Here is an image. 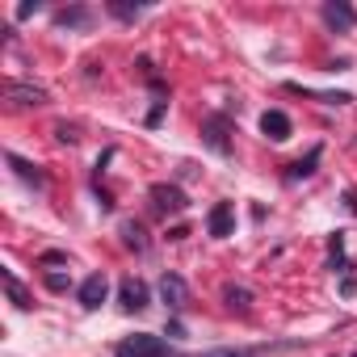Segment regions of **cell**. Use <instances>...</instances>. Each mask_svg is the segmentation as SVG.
<instances>
[{
    "mask_svg": "<svg viewBox=\"0 0 357 357\" xmlns=\"http://www.w3.org/2000/svg\"><path fill=\"white\" fill-rule=\"evenodd\" d=\"M114 357H176V353L168 349L164 336H155V332H135V336H122V340L114 344Z\"/></svg>",
    "mask_w": 357,
    "mask_h": 357,
    "instance_id": "6da1fadb",
    "label": "cell"
},
{
    "mask_svg": "<svg viewBox=\"0 0 357 357\" xmlns=\"http://www.w3.org/2000/svg\"><path fill=\"white\" fill-rule=\"evenodd\" d=\"M202 143L227 160L231 155V114H206L202 118Z\"/></svg>",
    "mask_w": 357,
    "mask_h": 357,
    "instance_id": "7a4b0ae2",
    "label": "cell"
},
{
    "mask_svg": "<svg viewBox=\"0 0 357 357\" xmlns=\"http://www.w3.org/2000/svg\"><path fill=\"white\" fill-rule=\"evenodd\" d=\"M147 198H151V206H155L160 215H181V211L190 206V198H185V190H181V185H168V181H160V185H151V190H147Z\"/></svg>",
    "mask_w": 357,
    "mask_h": 357,
    "instance_id": "3957f363",
    "label": "cell"
},
{
    "mask_svg": "<svg viewBox=\"0 0 357 357\" xmlns=\"http://www.w3.org/2000/svg\"><path fill=\"white\" fill-rule=\"evenodd\" d=\"M319 17H324V26H328L332 34H349V30L357 26V9L349 5V0H324Z\"/></svg>",
    "mask_w": 357,
    "mask_h": 357,
    "instance_id": "277c9868",
    "label": "cell"
},
{
    "mask_svg": "<svg viewBox=\"0 0 357 357\" xmlns=\"http://www.w3.org/2000/svg\"><path fill=\"white\" fill-rule=\"evenodd\" d=\"M118 307L122 311H147L151 307V290H147V282H139V278H122L118 282Z\"/></svg>",
    "mask_w": 357,
    "mask_h": 357,
    "instance_id": "5b68a950",
    "label": "cell"
},
{
    "mask_svg": "<svg viewBox=\"0 0 357 357\" xmlns=\"http://www.w3.org/2000/svg\"><path fill=\"white\" fill-rule=\"evenodd\" d=\"M76 298H80V307H84V311H97V307L109 298V278H105V273H89V278L80 282Z\"/></svg>",
    "mask_w": 357,
    "mask_h": 357,
    "instance_id": "8992f818",
    "label": "cell"
},
{
    "mask_svg": "<svg viewBox=\"0 0 357 357\" xmlns=\"http://www.w3.org/2000/svg\"><path fill=\"white\" fill-rule=\"evenodd\" d=\"M160 298H164L168 311H185V303H190L185 278H181V273H164V278H160Z\"/></svg>",
    "mask_w": 357,
    "mask_h": 357,
    "instance_id": "52a82bcc",
    "label": "cell"
},
{
    "mask_svg": "<svg viewBox=\"0 0 357 357\" xmlns=\"http://www.w3.org/2000/svg\"><path fill=\"white\" fill-rule=\"evenodd\" d=\"M206 227H211L215 240H227V236L236 231V206H231V202H215L211 215H206Z\"/></svg>",
    "mask_w": 357,
    "mask_h": 357,
    "instance_id": "ba28073f",
    "label": "cell"
},
{
    "mask_svg": "<svg viewBox=\"0 0 357 357\" xmlns=\"http://www.w3.org/2000/svg\"><path fill=\"white\" fill-rule=\"evenodd\" d=\"M5 97H9L13 105H47V101H51V97H47V89L26 84V80H9V84H5Z\"/></svg>",
    "mask_w": 357,
    "mask_h": 357,
    "instance_id": "9c48e42d",
    "label": "cell"
},
{
    "mask_svg": "<svg viewBox=\"0 0 357 357\" xmlns=\"http://www.w3.org/2000/svg\"><path fill=\"white\" fill-rule=\"evenodd\" d=\"M261 130H265V139L286 143L294 126H290V114H286V109H265V114H261Z\"/></svg>",
    "mask_w": 357,
    "mask_h": 357,
    "instance_id": "30bf717a",
    "label": "cell"
},
{
    "mask_svg": "<svg viewBox=\"0 0 357 357\" xmlns=\"http://www.w3.org/2000/svg\"><path fill=\"white\" fill-rule=\"evenodd\" d=\"M5 164H9V168H13V172L22 176V181H30V185H38V190L47 185V172H43L38 164H30L26 155H17V151H9V155H5Z\"/></svg>",
    "mask_w": 357,
    "mask_h": 357,
    "instance_id": "8fae6325",
    "label": "cell"
},
{
    "mask_svg": "<svg viewBox=\"0 0 357 357\" xmlns=\"http://www.w3.org/2000/svg\"><path fill=\"white\" fill-rule=\"evenodd\" d=\"M55 26H59V30H89V26H93V9H89V5L59 9V13H55Z\"/></svg>",
    "mask_w": 357,
    "mask_h": 357,
    "instance_id": "7c38bea8",
    "label": "cell"
},
{
    "mask_svg": "<svg viewBox=\"0 0 357 357\" xmlns=\"http://www.w3.org/2000/svg\"><path fill=\"white\" fill-rule=\"evenodd\" d=\"M319 160H324V147H311L303 160H294L290 168H286V181L294 185V181H307V176H315V168H319Z\"/></svg>",
    "mask_w": 357,
    "mask_h": 357,
    "instance_id": "4fadbf2b",
    "label": "cell"
},
{
    "mask_svg": "<svg viewBox=\"0 0 357 357\" xmlns=\"http://www.w3.org/2000/svg\"><path fill=\"white\" fill-rule=\"evenodd\" d=\"M118 236H122V244H126L130 252H139V257L151 248V244H147V231H143V223H139V219H126V223L118 227Z\"/></svg>",
    "mask_w": 357,
    "mask_h": 357,
    "instance_id": "5bb4252c",
    "label": "cell"
},
{
    "mask_svg": "<svg viewBox=\"0 0 357 357\" xmlns=\"http://www.w3.org/2000/svg\"><path fill=\"white\" fill-rule=\"evenodd\" d=\"M328 269L340 273V278L353 269V265L344 261V231H332V236H328Z\"/></svg>",
    "mask_w": 357,
    "mask_h": 357,
    "instance_id": "9a60e30c",
    "label": "cell"
},
{
    "mask_svg": "<svg viewBox=\"0 0 357 357\" xmlns=\"http://www.w3.org/2000/svg\"><path fill=\"white\" fill-rule=\"evenodd\" d=\"M223 303H227L231 311H240V315H244V311L252 307V290H244V286L227 282V286H223Z\"/></svg>",
    "mask_w": 357,
    "mask_h": 357,
    "instance_id": "2e32d148",
    "label": "cell"
},
{
    "mask_svg": "<svg viewBox=\"0 0 357 357\" xmlns=\"http://www.w3.org/2000/svg\"><path fill=\"white\" fill-rule=\"evenodd\" d=\"M0 278H5V290H9V298H13V307H22V311H30L34 303H30V294H26V286L9 273V269H0Z\"/></svg>",
    "mask_w": 357,
    "mask_h": 357,
    "instance_id": "e0dca14e",
    "label": "cell"
},
{
    "mask_svg": "<svg viewBox=\"0 0 357 357\" xmlns=\"http://www.w3.org/2000/svg\"><path fill=\"white\" fill-rule=\"evenodd\" d=\"M290 93H303V97H315V101H324V105H349L353 97L349 93H315V89H303V84H286Z\"/></svg>",
    "mask_w": 357,
    "mask_h": 357,
    "instance_id": "ac0fdd59",
    "label": "cell"
},
{
    "mask_svg": "<svg viewBox=\"0 0 357 357\" xmlns=\"http://www.w3.org/2000/svg\"><path fill=\"white\" fill-rule=\"evenodd\" d=\"M109 17H118V22H135L139 13H143V5H135V0H109Z\"/></svg>",
    "mask_w": 357,
    "mask_h": 357,
    "instance_id": "d6986e66",
    "label": "cell"
},
{
    "mask_svg": "<svg viewBox=\"0 0 357 357\" xmlns=\"http://www.w3.org/2000/svg\"><path fill=\"white\" fill-rule=\"evenodd\" d=\"M261 349H236V344H223V349H206L198 357H257Z\"/></svg>",
    "mask_w": 357,
    "mask_h": 357,
    "instance_id": "ffe728a7",
    "label": "cell"
},
{
    "mask_svg": "<svg viewBox=\"0 0 357 357\" xmlns=\"http://www.w3.org/2000/svg\"><path fill=\"white\" fill-rule=\"evenodd\" d=\"M43 282H47V290H55V294H63V290L72 286V278H68V273H47Z\"/></svg>",
    "mask_w": 357,
    "mask_h": 357,
    "instance_id": "44dd1931",
    "label": "cell"
},
{
    "mask_svg": "<svg viewBox=\"0 0 357 357\" xmlns=\"http://www.w3.org/2000/svg\"><path fill=\"white\" fill-rule=\"evenodd\" d=\"M55 139H59V143H68V147H72V143H76V139H80V130H76V126H68V122H63V126H55Z\"/></svg>",
    "mask_w": 357,
    "mask_h": 357,
    "instance_id": "7402d4cb",
    "label": "cell"
},
{
    "mask_svg": "<svg viewBox=\"0 0 357 357\" xmlns=\"http://www.w3.org/2000/svg\"><path fill=\"white\" fill-rule=\"evenodd\" d=\"M43 9V0H22V5H17V22H26V17H34Z\"/></svg>",
    "mask_w": 357,
    "mask_h": 357,
    "instance_id": "603a6c76",
    "label": "cell"
},
{
    "mask_svg": "<svg viewBox=\"0 0 357 357\" xmlns=\"http://www.w3.org/2000/svg\"><path fill=\"white\" fill-rule=\"evenodd\" d=\"M164 109H168V101H164V97H160V101H155V105H151V109H147V126H155V122H160V118H164Z\"/></svg>",
    "mask_w": 357,
    "mask_h": 357,
    "instance_id": "cb8c5ba5",
    "label": "cell"
},
{
    "mask_svg": "<svg viewBox=\"0 0 357 357\" xmlns=\"http://www.w3.org/2000/svg\"><path fill=\"white\" fill-rule=\"evenodd\" d=\"M340 294H344V298H353V294H357V278H353V269L340 278Z\"/></svg>",
    "mask_w": 357,
    "mask_h": 357,
    "instance_id": "d4e9b609",
    "label": "cell"
},
{
    "mask_svg": "<svg viewBox=\"0 0 357 357\" xmlns=\"http://www.w3.org/2000/svg\"><path fill=\"white\" fill-rule=\"evenodd\" d=\"M340 206H344L349 215H357V190H344V194H340Z\"/></svg>",
    "mask_w": 357,
    "mask_h": 357,
    "instance_id": "484cf974",
    "label": "cell"
},
{
    "mask_svg": "<svg viewBox=\"0 0 357 357\" xmlns=\"http://www.w3.org/2000/svg\"><path fill=\"white\" fill-rule=\"evenodd\" d=\"M164 336H172V340H181V336H185V328H181V319H168V328H164Z\"/></svg>",
    "mask_w": 357,
    "mask_h": 357,
    "instance_id": "4316f807",
    "label": "cell"
},
{
    "mask_svg": "<svg viewBox=\"0 0 357 357\" xmlns=\"http://www.w3.org/2000/svg\"><path fill=\"white\" fill-rule=\"evenodd\" d=\"M68 261V252H43V265H63Z\"/></svg>",
    "mask_w": 357,
    "mask_h": 357,
    "instance_id": "83f0119b",
    "label": "cell"
},
{
    "mask_svg": "<svg viewBox=\"0 0 357 357\" xmlns=\"http://www.w3.org/2000/svg\"><path fill=\"white\" fill-rule=\"evenodd\" d=\"M185 236H190V227H185V223H176V227L168 231V240H185Z\"/></svg>",
    "mask_w": 357,
    "mask_h": 357,
    "instance_id": "f1b7e54d",
    "label": "cell"
},
{
    "mask_svg": "<svg viewBox=\"0 0 357 357\" xmlns=\"http://www.w3.org/2000/svg\"><path fill=\"white\" fill-rule=\"evenodd\" d=\"M353 357H357V353H353Z\"/></svg>",
    "mask_w": 357,
    "mask_h": 357,
    "instance_id": "f546056e",
    "label": "cell"
}]
</instances>
